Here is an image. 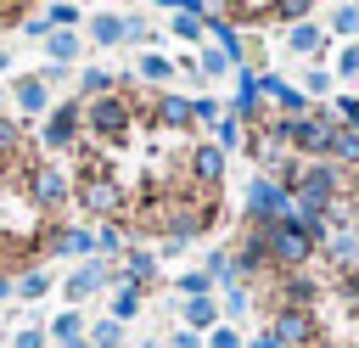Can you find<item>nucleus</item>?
<instances>
[{"label": "nucleus", "mask_w": 359, "mask_h": 348, "mask_svg": "<svg viewBox=\"0 0 359 348\" xmlns=\"http://www.w3.org/2000/svg\"><path fill=\"white\" fill-rule=\"evenodd\" d=\"M275 129H280V140H286L292 152H309V157H325V152H331V135H337V123H331L325 112H303V118H280Z\"/></svg>", "instance_id": "f257e3e1"}, {"label": "nucleus", "mask_w": 359, "mask_h": 348, "mask_svg": "<svg viewBox=\"0 0 359 348\" xmlns=\"http://www.w3.org/2000/svg\"><path fill=\"white\" fill-rule=\"evenodd\" d=\"M129 118H135V107H129L123 95H95V101H90V112H79V123H84L90 135H101V140L129 135Z\"/></svg>", "instance_id": "f03ea898"}, {"label": "nucleus", "mask_w": 359, "mask_h": 348, "mask_svg": "<svg viewBox=\"0 0 359 348\" xmlns=\"http://www.w3.org/2000/svg\"><path fill=\"white\" fill-rule=\"evenodd\" d=\"M309 253H314V241H309V230H303L297 219L269 225V258H280L286 269H303V264H309Z\"/></svg>", "instance_id": "7ed1b4c3"}, {"label": "nucleus", "mask_w": 359, "mask_h": 348, "mask_svg": "<svg viewBox=\"0 0 359 348\" xmlns=\"http://www.w3.org/2000/svg\"><path fill=\"white\" fill-rule=\"evenodd\" d=\"M79 202H84L95 219H112V213H123V185L107 180V174H95V168H84V180H79Z\"/></svg>", "instance_id": "20e7f679"}, {"label": "nucleus", "mask_w": 359, "mask_h": 348, "mask_svg": "<svg viewBox=\"0 0 359 348\" xmlns=\"http://www.w3.org/2000/svg\"><path fill=\"white\" fill-rule=\"evenodd\" d=\"M247 213H252V225H280V219L292 213V196H286L275 180H252V185H247Z\"/></svg>", "instance_id": "39448f33"}, {"label": "nucleus", "mask_w": 359, "mask_h": 348, "mask_svg": "<svg viewBox=\"0 0 359 348\" xmlns=\"http://www.w3.org/2000/svg\"><path fill=\"white\" fill-rule=\"evenodd\" d=\"M269 337H275L280 348H314V342H320V326L309 320V309H280L275 326H269Z\"/></svg>", "instance_id": "423d86ee"}, {"label": "nucleus", "mask_w": 359, "mask_h": 348, "mask_svg": "<svg viewBox=\"0 0 359 348\" xmlns=\"http://www.w3.org/2000/svg\"><path fill=\"white\" fill-rule=\"evenodd\" d=\"M309 303H314V275L292 269V275L280 281V309H309Z\"/></svg>", "instance_id": "0eeeda50"}, {"label": "nucleus", "mask_w": 359, "mask_h": 348, "mask_svg": "<svg viewBox=\"0 0 359 348\" xmlns=\"http://www.w3.org/2000/svg\"><path fill=\"white\" fill-rule=\"evenodd\" d=\"M320 45H325V28H320V22H297V28H286V51H292V56H314Z\"/></svg>", "instance_id": "6e6552de"}, {"label": "nucleus", "mask_w": 359, "mask_h": 348, "mask_svg": "<svg viewBox=\"0 0 359 348\" xmlns=\"http://www.w3.org/2000/svg\"><path fill=\"white\" fill-rule=\"evenodd\" d=\"M73 135H79V107H56L45 123V146H67Z\"/></svg>", "instance_id": "1a4fd4ad"}, {"label": "nucleus", "mask_w": 359, "mask_h": 348, "mask_svg": "<svg viewBox=\"0 0 359 348\" xmlns=\"http://www.w3.org/2000/svg\"><path fill=\"white\" fill-rule=\"evenodd\" d=\"M191 174H196L202 185H213V180L224 174V152H219V146H196V152H191Z\"/></svg>", "instance_id": "9d476101"}, {"label": "nucleus", "mask_w": 359, "mask_h": 348, "mask_svg": "<svg viewBox=\"0 0 359 348\" xmlns=\"http://www.w3.org/2000/svg\"><path fill=\"white\" fill-rule=\"evenodd\" d=\"M325 34H337V39H353V34H359V6H353V0L331 6V11H325Z\"/></svg>", "instance_id": "9b49d317"}, {"label": "nucleus", "mask_w": 359, "mask_h": 348, "mask_svg": "<svg viewBox=\"0 0 359 348\" xmlns=\"http://www.w3.org/2000/svg\"><path fill=\"white\" fill-rule=\"evenodd\" d=\"M325 258H331L337 269H348V264L359 258V236H353V230H337V236L325 241Z\"/></svg>", "instance_id": "f8f14e48"}, {"label": "nucleus", "mask_w": 359, "mask_h": 348, "mask_svg": "<svg viewBox=\"0 0 359 348\" xmlns=\"http://www.w3.org/2000/svg\"><path fill=\"white\" fill-rule=\"evenodd\" d=\"M325 163H337V168H342V163H359V135H353V129H337V135H331Z\"/></svg>", "instance_id": "ddd939ff"}, {"label": "nucleus", "mask_w": 359, "mask_h": 348, "mask_svg": "<svg viewBox=\"0 0 359 348\" xmlns=\"http://www.w3.org/2000/svg\"><path fill=\"white\" fill-rule=\"evenodd\" d=\"M157 123H168V129H185V123H191V101H180V95H163V101H157Z\"/></svg>", "instance_id": "4468645a"}, {"label": "nucleus", "mask_w": 359, "mask_h": 348, "mask_svg": "<svg viewBox=\"0 0 359 348\" xmlns=\"http://www.w3.org/2000/svg\"><path fill=\"white\" fill-rule=\"evenodd\" d=\"M62 191H67V185H62L56 168H39V174H34V196H39V202H62Z\"/></svg>", "instance_id": "2eb2a0df"}, {"label": "nucleus", "mask_w": 359, "mask_h": 348, "mask_svg": "<svg viewBox=\"0 0 359 348\" xmlns=\"http://www.w3.org/2000/svg\"><path fill=\"white\" fill-rule=\"evenodd\" d=\"M213 135H219V140H213L219 152H224V146H236V140H241V123H236V112H219V123H213Z\"/></svg>", "instance_id": "dca6fc26"}, {"label": "nucleus", "mask_w": 359, "mask_h": 348, "mask_svg": "<svg viewBox=\"0 0 359 348\" xmlns=\"http://www.w3.org/2000/svg\"><path fill=\"white\" fill-rule=\"evenodd\" d=\"M337 297H342L348 309H359V275H353V269H337Z\"/></svg>", "instance_id": "f3484780"}, {"label": "nucleus", "mask_w": 359, "mask_h": 348, "mask_svg": "<svg viewBox=\"0 0 359 348\" xmlns=\"http://www.w3.org/2000/svg\"><path fill=\"white\" fill-rule=\"evenodd\" d=\"M129 34V22H118V17H95V39L101 45H112V39H123Z\"/></svg>", "instance_id": "a211bd4d"}, {"label": "nucleus", "mask_w": 359, "mask_h": 348, "mask_svg": "<svg viewBox=\"0 0 359 348\" xmlns=\"http://www.w3.org/2000/svg\"><path fill=\"white\" fill-rule=\"evenodd\" d=\"M325 90H331V73L325 67H309L303 73V95H325Z\"/></svg>", "instance_id": "6ab92c4d"}, {"label": "nucleus", "mask_w": 359, "mask_h": 348, "mask_svg": "<svg viewBox=\"0 0 359 348\" xmlns=\"http://www.w3.org/2000/svg\"><path fill=\"white\" fill-rule=\"evenodd\" d=\"M90 286H101V269H95V264H90V269H79V275L67 281V292H73V297H84Z\"/></svg>", "instance_id": "aec40b11"}, {"label": "nucleus", "mask_w": 359, "mask_h": 348, "mask_svg": "<svg viewBox=\"0 0 359 348\" xmlns=\"http://www.w3.org/2000/svg\"><path fill=\"white\" fill-rule=\"evenodd\" d=\"M185 320H191V326H208V320H213V297H191V303H185Z\"/></svg>", "instance_id": "412c9836"}, {"label": "nucleus", "mask_w": 359, "mask_h": 348, "mask_svg": "<svg viewBox=\"0 0 359 348\" xmlns=\"http://www.w3.org/2000/svg\"><path fill=\"white\" fill-rule=\"evenodd\" d=\"M174 34H180V39H196V34H202V17H196V11H180V17H174Z\"/></svg>", "instance_id": "4be33fe9"}, {"label": "nucleus", "mask_w": 359, "mask_h": 348, "mask_svg": "<svg viewBox=\"0 0 359 348\" xmlns=\"http://www.w3.org/2000/svg\"><path fill=\"white\" fill-rule=\"evenodd\" d=\"M17 101H22L28 112H34V107L45 101V84H39V79H22V90H17Z\"/></svg>", "instance_id": "5701e85b"}, {"label": "nucleus", "mask_w": 359, "mask_h": 348, "mask_svg": "<svg viewBox=\"0 0 359 348\" xmlns=\"http://www.w3.org/2000/svg\"><path fill=\"white\" fill-rule=\"evenodd\" d=\"M118 337H123L118 320H101V326H95V348H118Z\"/></svg>", "instance_id": "b1692460"}, {"label": "nucleus", "mask_w": 359, "mask_h": 348, "mask_svg": "<svg viewBox=\"0 0 359 348\" xmlns=\"http://www.w3.org/2000/svg\"><path fill=\"white\" fill-rule=\"evenodd\" d=\"M17 146H22V135H17V123H6V118H0V157H11Z\"/></svg>", "instance_id": "393cba45"}, {"label": "nucleus", "mask_w": 359, "mask_h": 348, "mask_svg": "<svg viewBox=\"0 0 359 348\" xmlns=\"http://www.w3.org/2000/svg\"><path fill=\"white\" fill-rule=\"evenodd\" d=\"M140 73H146V79H151V84H157V79H168V73H174V67H168V62H163V56H146V62H140Z\"/></svg>", "instance_id": "a878e982"}, {"label": "nucleus", "mask_w": 359, "mask_h": 348, "mask_svg": "<svg viewBox=\"0 0 359 348\" xmlns=\"http://www.w3.org/2000/svg\"><path fill=\"white\" fill-rule=\"evenodd\" d=\"M107 84H112V79H107V73H101V67H90V73H84V90H90V95H112V90H107Z\"/></svg>", "instance_id": "bb28decb"}, {"label": "nucleus", "mask_w": 359, "mask_h": 348, "mask_svg": "<svg viewBox=\"0 0 359 348\" xmlns=\"http://www.w3.org/2000/svg\"><path fill=\"white\" fill-rule=\"evenodd\" d=\"M151 269H157V264H151V253H135V258H129V275H135V281H146Z\"/></svg>", "instance_id": "cd10ccee"}, {"label": "nucleus", "mask_w": 359, "mask_h": 348, "mask_svg": "<svg viewBox=\"0 0 359 348\" xmlns=\"http://www.w3.org/2000/svg\"><path fill=\"white\" fill-rule=\"evenodd\" d=\"M247 303H252V297H247V292H241V286H236V292H230V297H224V314H230V320H236V314H247Z\"/></svg>", "instance_id": "c85d7f7f"}, {"label": "nucleus", "mask_w": 359, "mask_h": 348, "mask_svg": "<svg viewBox=\"0 0 359 348\" xmlns=\"http://www.w3.org/2000/svg\"><path fill=\"white\" fill-rule=\"evenodd\" d=\"M208 348H241V337H236V331H230V326H219V331H213V337H208Z\"/></svg>", "instance_id": "c756f323"}, {"label": "nucleus", "mask_w": 359, "mask_h": 348, "mask_svg": "<svg viewBox=\"0 0 359 348\" xmlns=\"http://www.w3.org/2000/svg\"><path fill=\"white\" fill-rule=\"evenodd\" d=\"M224 62H230L224 51H202V73H224Z\"/></svg>", "instance_id": "7c9ffc66"}, {"label": "nucleus", "mask_w": 359, "mask_h": 348, "mask_svg": "<svg viewBox=\"0 0 359 348\" xmlns=\"http://www.w3.org/2000/svg\"><path fill=\"white\" fill-rule=\"evenodd\" d=\"M135 309H140V292L123 286V292H118V314H135Z\"/></svg>", "instance_id": "2f4dec72"}, {"label": "nucleus", "mask_w": 359, "mask_h": 348, "mask_svg": "<svg viewBox=\"0 0 359 348\" xmlns=\"http://www.w3.org/2000/svg\"><path fill=\"white\" fill-rule=\"evenodd\" d=\"M337 73H359V45H348V51L337 56Z\"/></svg>", "instance_id": "473e14b6"}, {"label": "nucleus", "mask_w": 359, "mask_h": 348, "mask_svg": "<svg viewBox=\"0 0 359 348\" xmlns=\"http://www.w3.org/2000/svg\"><path fill=\"white\" fill-rule=\"evenodd\" d=\"M50 56H73V34H56L50 39Z\"/></svg>", "instance_id": "72a5a7b5"}, {"label": "nucleus", "mask_w": 359, "mask_h": 348, "mask_svg": "<svg viewBox=\"0 0 359 348\" xmlns=\"http://www.w3.org/2000/svg\"><path fill=\"white\" fill-rule=\"evenodd\" d=\"M174 348H202V342H196V331H180V337H174Z\"/></svg>", "instance_id": "f704fd0d"}, {"label": "nucleus", "mask_w": 359, "mask_h": 348, "mask_svg": "<svg viewBox=\"0 0 359 348\" xmlns=\"http://www.w3.org/2000/svg\"><path fill=\"white\" fill-rule=\"evenodd\" d=\"M348 129H353V135H359V112H353V123H348Z\"/></svg>", "instance_id": "c9c22d12"}, {"label": "nucleus", "mask_w": 359, "mask_h": 348, "mask_svg": "<svg viewBox=\"0 0 359 348\" xmlns=\"http://www.w3.org/2000/svg\"><path fill=\"white\" fill-rule=\"evenodd\" d=\"M353 185H359V174H353Z\"/></svg>", "instance_id": "e433bc0d"}]
</instances>
